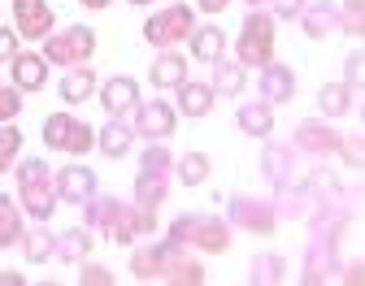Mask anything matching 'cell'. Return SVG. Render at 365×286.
Listing matches in <instances>:
<instances>
[{"label": "cell", "instance_id": "obj_1", "mask_svg": "<svg viewBox=\"0 0 365 286\" xmlns=\"http://www.w3.org/2000/svg\"><path fill=\"white\" fill-rule=\"evenodd\" d=\"M170 243L178 248H192V252H205V256H222L231 248V221L217 217V213H178L165 230Z\"/></svg>", "mask_w": 365, "mask_h": 286}, {"label": "cell", "instance_id": "obj_2", "mask_svg": "<svg viewBox=\"0 0 365 286\" xmlns=\"http://www.w3.org/2000/svg\"><path fill=\"white\" fill-rule=\"evenodd\" d=\"M14 174H18V208L22 217L31 221H48L57 213V191H53V169L43 157H26V161H14Z\"/></svg>", "mask_w": 365, "mask_h": 286}, {"label": "cell", "instance_id": "obj_3", "mask_svg": "<svg viewBox=\"0 0 365 286\" xmlns=\"http://www.w3.org/2000/svg\"><path fill=\"white\" fill-rule=\"evenodd\" d=\"M274 26H279V22H274V14L265 5L248 9V18L240 26V39H235V61L244 70H261L265 61H274V39H279Z\"/></svg>", "mask_w": 365, "mask_h": 286}, {"label": "cell", "instance_id": "obj_4", "mask_svg": "<svg viewBox=\"0 0 365 286\" xmlns=\"http://www.w3.org/2000/svg\"><path fill=\"white\" fill-rule=\"evenodd\" d=\"M43 148L48 152H61V157H87L96 148V130H91L83 117L74 113H48L43 117Z\"/></svg>", "mask_w": 365, "mask_h": 286}, {"label": "cell", "instance_id": "obj_5", "mask_svg": "<svg viewBox=\"0 0 365 286\" xmlns=\"http://www.w3.org/2000/svg\"><path fill=\"white\" fill-rule=\"evenodd\" d=\"M96 57V31L91 26H66V31H48L43 35V61L48 65H87Z\"/></svg>", "mask_w": 365, "mask_h": 286}, {"label": "cell", "instance_id": "obj_6", "mask_svg": "<svg viewBox=\"0 0 365 286\" xmlns=\"http://www.w3.org/2000/svg\"><path fill=\"white\" fill-rule=\"evenodd\" d=\"M192 26H196V9L192 5H165V9H157L144 22V39L153 48H178V43H187Z\"/></svg>", "mask_w": 365, "mask_h": 286}, {"label": "cell", "instance_id": "obj_7", "mask_svg": "<svg viewBox=\"0 0 365 286\" xmlns=\"http://www.w3.org/2000/svg\"><path fill=\"white\" fill-rule=\"evenodd\" d=\"M339 139H344V130H335L331 117H304L292 130V148L304 152V157H313V161H327V157L339 152Z\"/></svg>", "mask_w": 365, "mask_h": 286}, {"label": "cell", "instance_id": "obj_8", "mask_svg": "<svg viewBox=\"0 0 365 286\" xmlns=\"http://www.w3.org/2000/svg\"><path fill=\"white\" fill-rule=\"evenodd\" d=\"M226 221H231V230H248V234L269 238L274 226H279V213L261 196H231L226 200Z\"/></svg>", "mask_w": 365, "mask_h": 286}, {"label": "cell", "instance_id": "obj_9", "mask_svg": "<svg viewBox=\"0 0 365 286\" xmlns=\"http://www.w3.org/2000/svg\"><path fill=\"white\" fill-rule=\"evenodd\" d=\"M161 243V277L157 282H170V286H205V265L192 256V248H178L170 238H157Z\"/></svg>", "mask_w": 365, "mask_h": 286}, {"label": "cell", "instance_id": "obj_10", "mask_svg": "<svg viewBox=\"0 0 365 286\" xmlns=\"http://www.w3.org/2000/svg\"><path fill=\"white\" fill-rule=\"evenodd\" d=\"M148 234H157V208H144V204H135V200L126 204L122 200V208H118V217H113V226H109L105 238H113L118 248H135Z\"/></svg>", "mask_w": 365, "mask_h": 286}, {"label": "cell", "instance_id": "obj_11", "mask_svg": "<svg viewBox=\"0 0 365 286\" xmlns=\"http://www.w3.org/2000/svg\"><path fill=\"white\" fill-rule=\"evenodd\" d=\"M130 130L140 134L144 143L170 139L178 130V109L170 100H140V105H135V113H130Z\"/></svg>", "mask_w": 365, "mask_h": 286}, {"label": "cell", "instance_id": "obj_12", "mask_svg": "<svg viewBox=\"0 0 365 286\" xmlns=\"http://www.w3.org/2000/svg\"><path fill=\"white\" fill-rule=\"evenodd\" d=\"M339 269H344L339 248L335 243H322V238H309L304 260H300V282L304 286H322V282H335Z\"/></svg>", "mask_w": 365, "mask_h": 286}, {"label": "cell", "instance_id": "obj_13", "mask_svg": "<svg viewBox=\"0 0 365 286\" xmlns=\"http://www.w3.org/2000/svg\"><path fill=\"white\" fill-rule=\"evenodd\" d=\"M269 204H274V213H279V221H304V213L317 204V196H313V186L304 178H287V182L274 186Z\"/></svg>", "mask_w": 365, "mask_h": 286}, {"label": "cell", "instance_id": "obj_14", "mask_svg": "<svg viewBox=\"0 0 365 286\" xmlns=\"http://www.w3.org/2000/svg\"><path fill=\"white\" fill-rule=\"evenodd\" d=\"M57 26V14L48 0H14V31L18 39H43Z\"/></svg>", "mask_w": 365, "mask_h": 286}, {"label": "cell", "instance_id": "obj_15", "mask_svg": "<svg viewBox=\"0 0 365 286\" xmlns=\"http://www.w3.org/2000/svg\"><path fill=\"white\" fill-rule=\"evenodd\" d=\"M296 70L292 65H279V61H265L261 65V74H257V95L261 100H269V105H287V100H296Z\"/></svg>", "mask_w": 365, "mask_h": 286}, {"label": "cell", "instance_id": "obj_16", "mask_svg": "<svg viewBox=\"0 0 365 286\" xmlns=\"http://www.w3.org/2000/svg\"><path fill=\"white\" fill-rule=\"evenodd\" d=\"M135 105H140V83L130 74H113V78L101 83V109L109 117H130Z\"/></svg>", "mask_w": 365, "mask_h": 286}, {"label": "cell", "instance_id": "obj_17", "mask_svg": "<svg viewBox=\"0 0 365 286\" xmlns=\"http://www.w3.org/2000/svg\"><path fill=\"white\" fill-rule=\"evenodd\" d=\"M53 191H57L61 204H83L87 196H96V174L87 165H61L53 174Z\"/></svg>", "mask_w": 365, "mask_h": 286}, {"label": "cell", "instance_id": "obj_18", "mask_svg": "<svg viewBox=\"0 0 365 286\" xmlns=\"http://www.w3.org/2000/svg\"><path fill=\"white\" fill-rule=\"evenodd\" d=\"M261 143H265V148H261V178L269 186L296 178V148H292V143H274V139H261Z\"/></svg>", "mask_w": 365, "mask_h": 286}, {"label": "cell", "instance_id": "obj_19", "mask_svg": "<svg viewBox=\"0 0 365 286\" xmlns=\"http://www.w3.org/2000/svg\"><path fill=\"white\" fill-rule=\"evenodd\" d=\"M174 95H178V117H192V122H200V117H209L213 113V87L209 83H196V78H182L178 87H174Z\"/></svg>", "mask_w": 365, "mask_h": 286}, {"label": "cell", "instance_id": "obj_20", "mask_svg": "<svg viewBox=\"0 0 365 286\" xmlns=\"http://www.w3.org/2000/svg\"><path fill=\"white\" fill-rule=\"evenodd\" d=\"M9 70H14V87L18 91H43L48 87V61H43V53H22L18 48Z\"/></svg>", "mask_w": 365, "mask_h": 286}, {"label": "cell", "instance_id": "obj_21", "mask_svg": "<svg viewBox=\"0 0 365 286\" xmlns=\"http://www.w3.org/2000/svg\"><path fill=\"white\" fill-rule=\"evenodd\" d=\"M182 78H187V57H182L178 48H157V61L148 70V83L157 91H174Z\"/></svg>", "mask_w": 365, "mask_h": 286}, {"label": "cell", "instance_id": "obj_22", "mask_svg": "<svg viewBox=\"0 0 365 286\" xmlns=\"http://www.w3.org/2000/svg\"><path fill=\"white\" fill-rule=\"evenodd\" d=\"M296 22L304 26L309 39H327L331 31H339V5H331V0H309Z\"/></svg>", "mask_w": 365, "mask_h": 286}, {"label": "cell", "instance_id": "obj_23", "mask_svg": "<svg viewBox=\"0 0 365 286\" xmlns=\"http://www.w3.org/2000/svg\"><path fill=\"white\" fill-rule=\"evenodd\" d=\"M96 70L91 65H70L66 74H61V83H57V95L66 105H83V100H91V95H96Z\"/></svg>", "mask_w": 365, "mask_h": 286}, {"label": "cell", "instance_id": "obj_24", "mask_svg": "<svg viewBox=\"0 0 365 286\" xmlns=\"http://www.w3.org/2000/svg\"><path fill=\"white\" fill-rule=\"evenodd\" d=\"M235 126L252 139H269L274 134V105L269 100H244L235 109Z\"/></svg>", "mask_w": 365, "mask_h": 286}, {"label": "cell", "instance_id": "obj_25", "mask_svg": "<svg viewBox=\"0 0 365 286\" xmlns=\"http://www.w3.org/2000/svg\"><path fill=\"white\" fill-rule=\"evenodd\" d=\"M83 226L91 230V234H109V226H113V217H118V208H122V196H87L83 204Z\"/></svg>", "mask_w": 365, "mask_h": 286}, {"label": "cell", "instance_id": "obj_26", "mask_svg": "<svg viewBox=\"0 0 365 286\" xmlns=\"http://www.w3.org/2000/svg\"><path fill=\"white\" fill-rule=\"evenodd\" d=\"M130 143H135V130H130L126 117H109V122L96 130V148H101L109 161H122V157L130 152Z\"/></svg>", "mask_w": 365, "mask_h": 286}, {"label": "cell", "instance_id": "obj_27", "mask_svg": "<svg viewBox=\"0 0 365 286\" xmlns=\"http://www.w3.org/2000/svg\"><path fill=\"white\" fill-rule=\"evenodd\" d=\"M91 248H96L91 230H87V226H70L66 234H57V252H53V260H61V265H78V260L91 256Z\"/></svg>", "mask_w": 365, "mask_h": 286}, {"label": "cell", "instance_id": "obj_28", "mask_svg": "<svg viewBox=\"0 0 365 286\" xmlns=\"http://www.w3.org/2000/svg\"><path fill=\"white\" fill-rule=\"evenodd\" d=\"M356 95L361 91H352L348 83H327L322 91H317V109H322V117H348V113H356Z\"/></svg>", "mask_w": 365, "mask_h": 286}, {"label": "cell", "instance_id": "obj_29", "mask_svg": "<svg viewBox=\"0 0 365 286\" xmlns=\"http://www.w3.org/2000/svg\"><path fill=\"white\" fill-rule=\"evenodd\" d=\"M209 87H213L217 95H231V100H235V95L248 87V70H244L235 57H226V53H222V57L213 61V83H209Z\"/></svg>", "mask_w": 365, "mask_h": 286}, {"label": "cell", "instance_id": "obj_30", "mask_svg": "<svg viewBox=\"0 0 365 286\" xmlns=\"http://www.w3.org/2000/svg\"><path fill=\"white\" fill-rule=\"evenodd\" d=\"M187 48H192V57H196V61L213 65V61L226 53V31H222V26H192Z\"/></svg>", "mask_w": 365, "mask_h": 286}, {"label": "cell", "instance_id": "obj_31", "mask_svg": "<svg viewBox=\"0 0 365 286\" xmlns=\"http://www.w3.org/2000/svg\"><path fill=\"white\" fill-rule=\"evenodd\" d=\"M18 248H22V256L31 260V265H43V260H53V252H57V234L48 230V226H31V230H22V238H18Z\"/></svg>", "mask_w": 365, "mask_h": 286}, {"label": "cell", "instance_id": "obj_32", "mask_svg": "<svg viewBox=\"0 0 365 286\" xmlns=\"http://www.w3.org/2000/svg\"><path fill=\"white\" fill-rule=\"evenodd\" d=\"M248 282L252 286H279V282H287V256H279V252H257L252 265H248Z\"/></svg>", "mask_w": 365, "mask_h": 286}, {"label": "cell", "instance_id": "obj_33", "mask_svg": "<svg viewBox=\"0 0 365 286\" xmlns=\"http://www.w3.org/2000/svg\"><path fill=\"white\" fill-rule=\"evenodd\" d=\"M165 200H170V178H165V174H148V169L135 174V204L161 208Z\"/></svg>", "mask_w": 365, "mask_h": 286}, {"label": "cell", "instance_id": "obj_34", "mask_svg": "<svg viewBox=\"0 0 365 286\" xmlns=\"http://www.w3.org/2000/svg\"><path fill=\"white\" fill-rule=\"evenodd\" d=\"M22 230H26V221H22V208H18V200H14V196H5V191H0V252L18 248Z\"/></svg>", "mask_w": 365, "mask_h": 286}, {"label": "cell", "instance_id": "obj_35", "mask_svg": "<svg viewBox=\"0 0 365 286\" xmlns=\"http://www.w3.org/2000/svg\"><path fill=\"white\" fill-rule=\"evenodd\" d=\"M209 169H213V161L205 152H182V157H174V178L182 186H205L209 182Z\"/></svg>", "mask_w": 365, "mask_h": 286}, {"label": "cell", "instance_id": "obj_36", "mask_svg": "<svg viewBox=\"0 0 365 286\" xmlns=\"http://www.w3.org/2000/svg\"><path fill=\"white\" fill-rule=\"evenodd\" d=\"M130 273H135V282H157L161 277V243L135 248L130 252Z\"/></svg>", "mask_w": 365, "mask_h": 286}, {"label": "cell", "instance_id": "obj_37", "mask_svg": "<svg viewBox=\"0 0 365 286\" xmlns=\"http://www.w3.org/2000/svg\"><path fill=\"white\" fill-rule=\"evenodd\" d=\"M140 169L174 178V152L165 148V139H153V143H144V152H140Z\"/></svg>", "mask_w": 365, "mask_h": 286}, {"label": "cell", "instance_id": "obj_38", "mask_svg": "<svg viewBox=\"0 0 365 286\" xmlns=\"http://www.w3.org/2000/svg\"><path fill=\"white\" fill-rule=\"evenodd\" d=\"M18 157H22V130L14 122H0V174H9Z\"/></svg>", "mask_w": 365, "mask_h": 286}, {"label": "cell", "instance_id": "obj_39", "mask_svg": "<svg viewBox=\"0 0 365 286\" xmlns=\"http://www.w3.org/2000/svg\"><path fill=\"white\" fill-rule=\"evenodd\" d=\"M339 31L361 39L365 35V0H344L339 5Z\"/></svg>", "mask_w": 365, "mask_h": 286}, {"label": "cell", "instance_id": "obj_40", "mask_svg": "<svg viewBox=\"0 0 365 286\" xmlns=\"http://www.w3.org/2000/svg\"><path fill=\"white\" fill-rule=\"evenodd\" d=\"M335 157H344L348 169H361V161H365V139H361V134H344Z\"/></svg>", "mask_w": 365, "mask_h": 286}, {"label": "cell", "instance_id": "obj_41", "mask_svg": "<svg viewBox=\"0 0 365 286\" xmlns=\"http://www.w3.org/2000/svg\"><path fill=\"white\" fill-rule=\"evenodd\" d=\"M78 265H83V269H78V282H83V286H113V282H118V277H113L105 265H96V260H78Z\"/></svg>", "mask_w": 365, "mask_h": 286}, {"label": "cell", "instance_id": "obj_42", "mask_svg": "<svg viewBox=\"0 0 365 286\" xmlns=\"http://www.w3.org/2000/svg\"><path fill=\"white\" fill-rule=\"evenodd\" d=\"M18 113H22V91H18L14 83H9V87L0 83V122H14Z\"/></svg>", "mask_w": 365, "mask_h": 286}, {"label": "cell", "instance_id": "obj_43", "mask_svg": "<svg viewBox=\"0 0 365 286\" xmlns=\"http://www.w3.org/2000/svg\"><path fill=\"white\" fill-rule=\"evenodd\" d=\"M344 83L352 91L365 87V53H361V48H356V53H348V61H344Z\"/></svg>", "mask_w": 365, "mask_h": 286}, {"label": "cell", "instance_id": "obj_44", "mask_svg": "<svg viewBox=\"0 0 365 286\" xmlns=\"http://www.w3.org/2000/svg\"><path fill=\"white\" fill-rule=\"evenodd\" d=\"M265 5H269L274 22H296V18H300V9L309 5V0H265Z\"/></svg>", "mask_w": 365, "mask_h": 286}, {"label": "cell", "instance_id": "obj_45", "mask_svg": "<svg viewBox=\"0 0 365 286\" xmlns=\"http://www.w3.org/2000/svg\"><path fill=\"white\" fill-rule=\"evenodd\" d=\"M14 53H18V31L0 26V61H14Z\"/></svg>", "mask_w": 365, "mask_h": 286}, {"label": "cell", "instance_id": "obj_46", "mask_svg": "<svg viewBox=\"0 0 365 286\" xmlns=\"http://www.w3.org/2000/svg\"><path fill=\"white\" fill-rule=\"evenodd\" d=\"M339 277H344L348 286H356V282H365V265H361V260H352V265H344V269H339Z\"/></svg>", "mask_w": 365, "mask_h": 286}, {"label": "cell", "instance_id": "obj_47", "mask_svg": "<svg viewBox=\"0 0 365 286\" xmlns=\"http://www.w3.org/2000/svg\"><path fill=\"white\" fill-rule=\"evenodd\" d=\"M226 5H231V0H196V9H200V14H222Z\"/></svg>", "mask_w": 365, "mask_h": 286}, {"label": "cell", "instance_id": "obj_48", "mask_svg": "<svg viewBox=\"0 0 365 286\" xmlns=\"http://www.w3.org/2000/svg\"><path fill=\"white\" fill-rule=\"evenodd\" d=\"M26 277L22 273H14V269H0V286H22Z\"/></svg>", "mask_w": 365, "mask_h": 286}, {"label": "cell", "instance_id": "obj_49", "mask_svg": "<svg viewBox=\"0 0 365 286\" xmlns=\"http://www.w3.org/2000/svg\"><path fill=\"white\" fill-rule=\"evenodd\" d=\"M78 5H83V9H109L113 0H78Z\"/></svg>", "mask_w": 365, "mask_h": 286}, {"label": "cell", "instance_id": "obj_50", "mask_svg": "<svg viewBox=\"0 0 365 286\" xmlns=\"http://www.w3.org/2000/svg\"><path fill=\"white\" fill-rule=\"evenodd\" d=\"M244 5H248V9H261V5H265V0H244Z\"/></svg>", "mask_w": 365, "mask_h": 286}, {"label": "cell", "instance_id": "obj_51", "mask_svg": "<svg viewBox=\"0 0 365 286\" xmlns=\"http://www.w3.org/2000/svg\"><path fill=\"white\" fill-rule=\"evenodd\" d=\"M126 5H153V0H126Z\"/></svg>", "mask_w": 365, "mask_h": 286}]
</instances>
